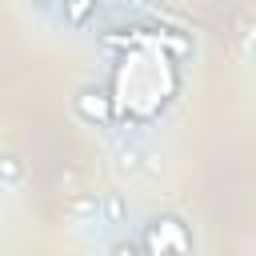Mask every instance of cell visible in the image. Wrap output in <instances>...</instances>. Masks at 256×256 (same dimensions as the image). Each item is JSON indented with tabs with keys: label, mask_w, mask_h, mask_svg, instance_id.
<instances>
[{
	"label": "cell",
	"mask_w": 256,
	"mask_h": 256,
	"mask_svg": "<svg viewBox=\"0 0 256 256\" xmlns=\"http://www.w3.org/2000/svg\"><path fill=\"white\" fill-rule=\"evenodd\" d=\"M144 244L152 256H188L192 252V236H188L184 220H176V216H156L144 232Z\"/></svg>",
	"instance_id": "1"
},
{
	"label": "cell",
	"mask_w": 256,
	"mask_h": 256,
	"mask_svg": "<svg viewBox=\"0 0 256 256\" xmlns=\"http://www.w3.org/2000/svg\"><path fill=\"white\" fill-rule=\"evenodd\" d=\"M72 108H76V116L88 120V124H108V120H112V96L100 92V88H80V92L72 96Z\"/></svg>",
	"instance_id": "2"
},
{
	"label": "cell",
	"mask_w": 256,
	"mask_h": 256,
	"mask_svg": "<svg viewBox=\"0 0 256 256\" xmlns=\"http://www.w3.org/2000/svg\"><path fill=\"white\" fill-rule=\"evenodd\" d=\"M64 212H68L72 220H96V216H100V196H96V192H80V196L68 200Z\"/></svg>",
	"instance_id": "3"
},
{
	"label": "cell",
	"mask_w": 256,
	"mask_h": 256,
	"mask_svg": "<svg viewBox=\"0 0 256 256\" xmlns=\"http://www.w3.org/2000/svg\"><path fill=\"white\" fill-rule=\"evenodd\" d=\"M92 8H96V0H64V24L68 28H84Z\"/></svg>",
	"instance_id": "4"
},
{
	"label": "cell",
	"mask_w": 256,
	"mask_h": 256,
	"mask_svg": "<svg viewBox=\"0 0 256 256\" xmlns=\"http://www.w3.org/2000/svg\"><path fill=\"white\" fill-rule=\"evenodd\" d=\"M100 216H104V224H124V216H128V204H124V196L108 192V196L100 200Z\"/></svg>",
	"instance_id": "5"
},
{
	"label": "cell",
	"mask_w": 256,
	"mask_h": 256,
	"mask_svg": "<svg viewBox=\"0 0 256 256\" xmlns=\"http://www.w3.org/2000/svg\"><path fill=\"white\" fill-rule=\"evenodd\" d=\"M20 180H24V164L16 156H0V184L4 188H16Z\"/></svg>",
	"instance_id": "6"
},
{
	"label": "cell",
	"mask_w": 256,
	"mask_h": 256,
	"mask_svg": "<svg viewBox=\"0 0 256 256\" xmlns=\"http://www.w3.org/2000/svg\"><path fill=\"white\" fill-rule=\"evenodd\" d=\"M116 164H120V172H140V148H132V144H120V152H116Z\"/></svg>",
	"instance_id": "7"
},
{
	"label": "cell",
	"mask_w": 256,
	"mask_h": 256,
	"mask_svg": "<svg viewBox=\"0 0 256 256\" xmlns=\"http://www.w3.org/2000/svg\"><path fill=\"white\" fill-rule=\"evenodd\" d=\"M112 256H140V248L124 240V244H116V248H112Z\"/></svg>",
	"instance_id": "8"
},
{
	"label": "cell",
	"mask_w": 256,
	"mask_h": 256,
	"mask_svg": "<svg viewBox=\"0 0 256 256\" xmlns=\"http://www.w3.org/2000/svg\"><path fill=\"white\" fill-rule=\"evenodd\" d=\"M32 4H36V8H48V4H52V0H32Z\"/></svg>",
	"instance_id": "9"
}]
</instances>
